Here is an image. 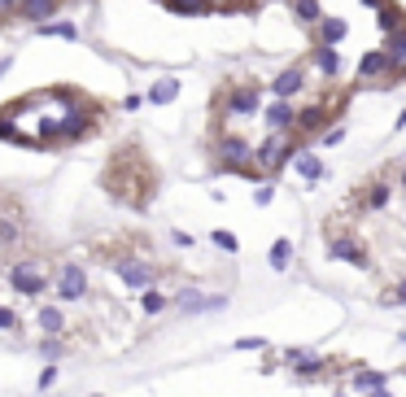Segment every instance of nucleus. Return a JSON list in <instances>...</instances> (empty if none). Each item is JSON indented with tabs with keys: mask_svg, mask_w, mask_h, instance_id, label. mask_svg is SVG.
I'll return each mask as SVG.
<instances>
[{
	"mask_svg": "<svg viewBox=\"0 0 406 397\" xmlns=\"http://www.w3.org/2000/svg\"><path fill=\"white\" fill-rule=\"evenodd\" d=\"M214 105H223L228 114H258V105H262V83H258V79H236V88H232V83H228V88H219Z\"/></svg>",
	"mask_w": 406,
	"mask_h": 397,
	"instance_id": "1",
	"label": "nucleus"
},
{
	"mask_svg": "<svg viewBox=\"0 0 406 397\" xmlns=\"http://www.w3.org/2000/svg\"><path fill=\"white\" fill-rule=\"evenodd\" d=\"M9 284H14L18 293H27V297L49 293V275L40 271V262H14V267H9Z\"/></svg>",
	"mask_w": 406,
	"mask_h": 397,
	"instance_id": "2",
	"label": "nucleus"
},
{
	"mask_svg": "<svg viewBox=\"0 0 406 397\" xmlns=\"http://www.w3.org/2000/svg\"><path fill=\"white\" fill-rule=\"evenodd\" d=\"M328 258L354 262V267H367V245L354 232H328Z\"/></svg>",
	"mask_w": 406,
	"mask_h": 397,
	"instance_id": "3",
	"label": "nucleus"
},
{
	"mask_svg": "<svg viewBox=\"0 0 406 397\" xmlns=\"http://www.w3.org/2000/svg\"><path fill=\"white\" fill-rule=\"evenodd\" d=\"M83 293H88V275H83L79 262H66L57 271V297L62 302H83Z\"/></svg>",
	"mask_w": 406,
	"mask_h": 397,
	"instance_id": "4",
	"label": "nucleus"
},
{
	"mask_svg": "<svg viewBox=\"0 0 406 397\" xmlns=\"http://www.w3.org/2000/svg\"><path fill=\"white\" fill-rule=\"evenodd\" d=\"M302 83H306V66H284L276 79H271V96L276 101H293L297 92H302Z\"/></svg>",
	"mask_w": 406,
	"mask_h": 397,
	"instance_id": "5",
	"label": "nucleus"
},
{
	"mask_svg": "<svg viewBox=\"0 0 406 397\" xmlns=\"http://www.w3.org/2000/svg\"><path fill=\"white\" fill-rule=\"evenodd\" d=\"M297 105L293 101H271L267 105V127H271V136H289V131L297 127Z\"/></svg>",
	"mask_w": 406,
	"mask_h": 397,
	"instance_id": "6",
	"label": "nucleus"
},
{
	"mask_svg": "<svg viewBox=\"0 0 406 397\" xmlns=\"http://www.w3.org/2000/svg\"><path fill=\"white\" fill-rule=\"evenodd\" d=\"M118 271V280H123L127 288H149L158 284V267H145V262H123V267H114Z\"/></svg>",
	"mask_w": 406,
	"mask_h": 397,
	"instance_id": "7",
	"label": "nucleus"
},
{
	"mask_svg": "<svg viewBox=\"0 0 406 397\" xmlns=\"http://www.w3.org/2000/svg\"><path fill=\"white\" fill-rule=\"evenodd\" d=\"M57 5H62V0H22V5L14 9V18H22V22H49L53 14H57Z\"/></svg>",
	"mask_w": 406,
	"mask_h": 397,
	"instance_id": "8",
	"label": "nucleus"
},
{
	"mask_svg": "<svg viewBox=\"0 0 406 397\" xmlns=\"http://www.w3.org/2000/svg\"><path fill=\"white\" fill-rule=\"evenodd\" d=\"M223 302H228V297H201L197 288H184V293L175 297V306H179V310H188V315H201V310H219Z\"/></svg>",
	"mask_w": 406,
	"mask_h": 397,
	"instance_id": "9",
	"label": "nucleus"
},
{
	"mask_svg": "<svg viewBox=\"0 0 406 397\" xmlns=\"http://www.w3.org/2000/svg\"><path fill=\"white\" fill-rule=\"evenodd\" d=\"M372 79H389V53L358 57V83H372Z\"/></svg>",
	"mask_w": 406,
	"mask_h": 397,
	"instance_id": "10",
	"label": "nucleus"
},
{
	"mask_svg": "<svg viewBox=\"0 0 406 397\" xmlns=\"http://www.w3.org/2000/svg\"><path fill=\"white\" fill-rule=\"evenodd\" d=\"M389 79H402L406 75V31H398V35H389Z\"/></svg>",
	"mask_w": 406,
	"mask_h": 397,
	"instance_id": "11",
	"label": "nucleus"
},
{
	"mask_svg": "<svg viewBox=\"0 0 406 397\" xmlns=\"http://www.w3.org/2000/svg\"><path fill=\"white\" fill-rule=\"evenodd\" d=\"M310 66H315L319 70V75H337V70H341V57H337V48H328V44H319L315 48V53H310Z\"/></svg>",
	"mask_w": 406,
	"mask_h": 397,
	"instance_id": "12",
	"label": "nucleus"
},
{
	"mask_svg": "<svg viewBox=\"0 0 406 397\" xmlns=\"http://www.w3.org/2000/svg\"><path fill=\"white\" fill-rule=\"evenodd\" d=\"M289 14L302 22V27H315V22H324V9H319V0H289Z\"/></svg>",
	"mask_w": 406,
	"mask_h": 397,
	"instance_id": "13",
	"label": "nucleus"
},
{
	"mask_svg": "<svg viewBox=\"0 0 406 397\" xmlns=\"http://www.w3.org/2000/svg\"><path fill=\"white\" fill-rule=\"evenodd\" d=\"M293 171L297 175H302V179H310V184H319V179H324V162H319L315 158V153H297V158H293Z\"/></svg>",
	"mask_w": 406,
	"mask_h": 397,
	"instance_id": "14",
	"label": "nucleus"
},
{
	"mask_svg": "<svg viewBox=\"0 0 406 397\" xmlns=\"http://www.w3.org/2000/svg\"><path fill=\"white\" fill-rule=\"evenodd\" d=\"M175 96H179V83H175V79H158V83L149 88V101H153V105H171Z\"/></svg>",
	"mask_w": 406,
	"mask_h": 397,
	"instance_id": "15",
	"label": "nucleus"
},
{
	"mask_svg": "<svg viewBox=\"0 0 406 397\" xmlns=\"http://www.w3.org/2000/svg\"><path fill=\"white\" fill-rule=\"evenodd\" d=\"M380 27H385L389 35H398V31H406V14H402V9H393V5H385V9H380Z\"/></svg>",
	"mask_w": 406,
	"mask_h": 397,
	"instance_id": "16",
	"label": "nucleus"
},
{
	"mask_svg": "<svg viewBox=\"0 0 406 397\" xmlns=\"http://www.w3.org/2000/svg\"><path fill=\"white\" fill-rule=\"evenodd\" d=\"M40 35H62V40H79V27L75 22H44V27H35Z\"/></svg>",
	"mask_w": 406,
	"mask_h": 397,
	"instance_id": "17",
	"label": "nucleus"
},
{
	"mask_svg": "<svg viewBox=\"0 0 406 397\" xmlns=\"http://www.w3.org/2000/svg\"><path fill=\"white\" fill-rule=\"evenodd\" d=\"M319 40H324L328 48L337 44V40H345V22H337V18H328V22H319Z\"/></svg>",
	"mask_w": 406,
	"mask_h": 397,
	"instance_id": "18",
	"label": "nucleus"
},
{
	"mask_svg": "<svg viewBox=\"0 0 406 397\" xmlns=\"http://www.w3.org/2000/svg\"><path fill=\"white\" fill-rule=\"evenodd\" d=\"M140 306H145V315H162V310H166V306H171V297H162V293H158V288H149V293H145V297H140Z\"/></svg>",
	"mask_w": 406,
	"mask_h": 397,
	"instance_id": "19",
	"label": "nucleus"
},
{
	"mask_svg": "<svg viewBox=\"0 0 406 397\" xmlns=\"http://www.w3.org/2000/svg\"><path fill=\"white\" fill-rule=\"evenodd\" d=\"M40 323H44V332H62L66 328V319H62L57 306H40Z\"/></svg>",
	"mask_w": 406,
	"mask_h": 397,
	"instance_id": "20",
	"label": "nucleus"
},
{
	"mask_svg": "<svg viewBox=\"0 0 406 397\" xmlns=\"http://www.w3.org/2000/svg\"><path fill=\"white\" fill-rule=\"evenodd\" d=\"M289 254H293V240H276V245H271V267L284 271L289 267Z\"/></svg>",
	"mask_w": 406,
	"mask_h": 397,
	"instance_id": "21",
	"label": "nucleus"
},
{
	"mask_svg": "<svg viewBox=\"0 0 406 397\" xmlns=\"http://www.w3.org/2000/svg\"><path fill=\"white\" fill-rule=\"evenodd\" d=\"M354 384L358 389H372V393H385V376H380V371H358Z\"/></svg>",
	"mask_w": 406,
	"mask_h": 397,
	"instance_id": "22",
	"label": "nucleus"
},
{
	"mask_svg": "<svg viewBox=\"0 0 406 397\" xmlns=\"http://www.w3.org/2000/svg\"><path fill=\"white\" fill-rule=\"evenodd\" d=\"M166 9H175V14H210L206 0H166Z\"/></svg>",
	"mask_w": 406,
	"mask_h": 397,
	"instance_id": "23",
	"label": "nucleus"
},
{
	"mask_svg": "<svg viewBox=\"0 0 406 397\" xmlns=\"http://www.w3.org/2000/svg\"><path fill=\"white\" fill-rule=\"evenodd\" d=\"M385 306H406V280H398V284L385 293Z\"/></svg>",
	"mask_w": 406,
	"mask_h": 397,
	"instance_id": "24",
	"label": "nucleus"
},
{
	"mask_svg": "<svg viewBox=\"0 0 406 397\" xmlns=\"http://www.w3.org/2000/svg\"><path fill=\"white\" fill-rule=\"evenodd\" d=\"M214 245L228 249V254H236V236H232V232H214Z\"/></svg>",
	"mask_w": 406,
	"mask_h": 397,
	"instance_id": "25",
	"label": "nucleus"
},
{
	"mask_svg": "<svg viewBox=\"0 0 406 397\" xmlns=\"http://www.w3.org/2000/svg\"><path fill=\"white\" fill-rule=\"evenodd\" d=\"M319 140H324V144H341V140H345V127H332V131H324Z\"/></svg>",
	"mask_w": 406,
	"mask_h": 397,
	"instance_id": "26",
	"label": "nucleus"
},
{
	"mask_svg": "<svg viewBox=\"0 0 406 397\" xmlns=\"http://www.w3.org/2000/svg\"><path fill=\"white\" fill-rule=\"evenodd\" d=\"M0 328H18V315H14V310L0 306Z\"/></svg>",
	"mask_w": 406,
	"mask_h": 397,
	"instance_id": "27",
	"label": "nucleus"
},
{
	"mask_svg": "<svg viewBox=\"0 0 406 397\" xmlns=\"http://www.w3.org/2000/svg\"><path fill=\"white\" fill-rule=\"evenodd\" d=\"M393 179H398V188L406 192V162H402V166H393Z\"/></svg>",
	"mask_w": 406,
	"mask_h": 397,
	"instance_id": "28",
	"label": "nucleus"
},
{
	"mask_svg": "<svg viewBox=\"0 0 406 397\" xmlns=\"http://www.w3.org/2000/svg\"><path fill=\"white\" fill-rule=\"evenodd\" d=\"M363 5H372V9H385V5H389V0H363Z\"/></svg>",
	"mask_w": 406,
	"mask_h": 397,
	"instance_id": "29",
	"label": "nucleus"
},
{
	"mask_svg": "<svg viewBox=\"0 0 406 397\" xmlns=\"http://www.w3.org/2000/svg\"><path fill=\"white\" fill-rule=\"evenodd\" d=\"M22 5V0H0V9H18Z\"/></svg>",
	"mask_w": 406,
	"mask_h": 397,
	"instance_id": "30",
	"label": "nucleus"
},
{
	"mask_svg": "<svg viewBox=\"0 0 406 397\" xmlns=\"http://www.w3.org/2000/svg\"><path fill=\"white\" fill-rule=\"evenodd\" d=\"M402 341H406V332H402Z\"/></svg>",
	"mask_w": 406,
	"mask_h": 397,
	"instance_id": "31",
	"label": "nucleus"
}]
</instances>
